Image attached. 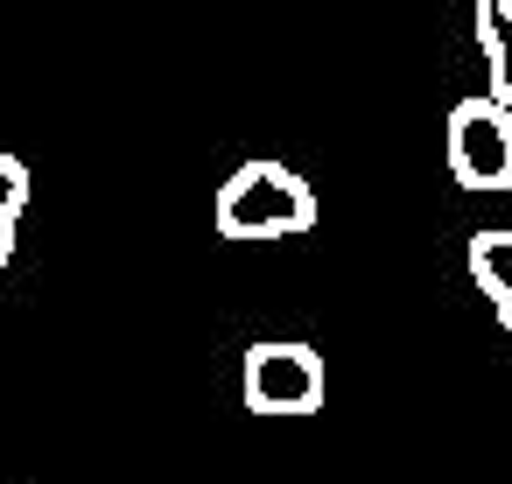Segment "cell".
Listing matches in <instances>:
<instances>
[{
  "mask_svg": "<svg viewBox=\"0 0 512 484\" xmlns=\"http://www.w3.org/2000/svg\"><path fill=\"white\" fill-rule=\"evenodd\" d=\"M477 50L491 71V99L512 106V0H477Z\"/></svg>",
  "mask_w": 512,
  "mask_h": 484,
  "instance_id": "5b68a950",
  "label": "cell"
},
{
  "mask_svg": "<svg viewBox=\"0 0 512 484\" xmlns=\"http://www.w3.org/2000/svg\"><path fill=\"white\" fill-rule=\"evenodd\" d=\"M211 225L225 239H295L316 225V190L288 162H239L211 197Z\"/></svg>",
  "mask_w": 512,
  "mask_h": 484,
  "instance_id": "6da1fadb",
  "label": "cell"
},
{
  "mask_svg": "<svg viewBox=\"0 0 512 484\" xmlns=\"http://www.w3.org/2000/svg\"><path fill=\"white\" fill-rule=\"evenodd\" d=\"M22 211H29V169H22V155H0V267L15 260V225H22Z\"/></svg>",
  "mask_w": 512,
  "mask_h": 484,
  "instance_id": "8992f818",
  "label": "cell"
},
{
  "mask_svg": "<svg viewBox=\"0 0 512 484\" xmlns=\"http://www.w3.org/2000/svg\"><path fill=\"white\" fill-rule=\"evenodd\" d=\"M239 393H246V414H260V421H302L323 407V351L295 344V337L253 344L239 365Z\"/></svg>",
  "mask_w": 512,
  "mask_h": 484,
  "instance_id": "7a4b0ae2",
  "label": "cell"
},
{
  "mask_svg": "<svg viewBox=\"0 0 512 484\" xmlns=\"http://www.w3.org/2000/svg\"><path fill=\"white\" fill-rule=\"evenodd\" d=\"M470 8H477V0H470Z\"/></svg>",
  "mask_w": 512,
  "mask_h": 484,
  "instance_id": "52a82bcc",
  "label": "cell"
},
{
  "mask_svg": "<svg viewBox=\"0 0 512 484\" xmlns=\"http://www.w3.org/2000/svg\"><path fill=\"white\" fill-rule=\"evenodd\" d=\"M463 260H470V281L484 288L491 316L512 330V232H477Z\"/></svg>",
  "mask_w": 512,
  "mask_h": 484,
  "instance_id": "277c9868",
  "label": "cell"
},
{
  "mask_svg": "<svg viewBox=\"0 0 512 484\" xmlns=\"http://www.w3.org/2000/svg\"><path fill=\"white\" fill-rule=\"evenodd\" d=\"M449 176L477 197L512 190V106H498L491 92L449 106Z\"/></svg>",
  "mask_w": 512,
  "mask_h": 484,
  "instance_id": "3957f363",
  "label": "cell"
}]
</instances>
